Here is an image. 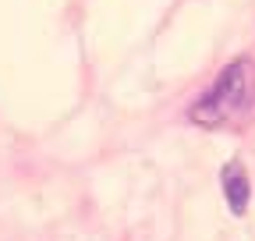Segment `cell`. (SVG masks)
<instances>
[{
	"mask_svg": "<svg viewBox=\"0 0 255 241\" xmlns=\"http://www.w3.org/2000/svg\"><path fill=\"white\" fill-rule=\"evenodd\" d=\"M255 117V68L248 57L231 60L209 85V93L191 107L199 128H241Z\"/></svg>",
	"mask_w": 255,
	"mask_h": 241,
	"instance_id": "obj_1",
	"label": "cell"
},
{
	"mask_svg": "<svg viewBox=\"0 0 255 241\" xmlns=\"http://www.w3.org/2000/svg\"><path fill=\"white\" fill-rule=\"evenodd\" d=\"M220 185H223V199H227L231 213L241 217L248 209V199H252V188H248V174L241 163H227L220 170Z\"/></svg>",
	"mask_w": 255,
	"mask_h": 241,
	"instance_id": "obj_2",
	"label": "cell"
}]
</instances>
